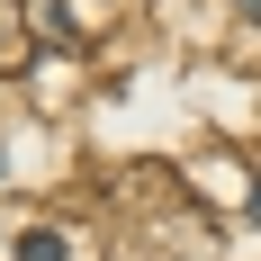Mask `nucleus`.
<instances>
[{
    "label": "nucleus",
    "mask_w": 261,
    "mask_h": 261,
    "mask_svg": "<svg viewBox=\"0 0 261 261\" xmlns=\"http://www.w3.org/2000/svg\"><path fill=\"white\" fill-rule=\"evenodd\" d=\"M18 261H63V234H45V225H36V234H18Z\"/></svg>",
    "instance_id": "1"
},
{
    "label": "nucleus",
    "mask_w": 261,
    "mask_h": 261,
    "mask_svg": "<svg viewBox=\"0 0 261 261\" xmlns=\"http://www.w3.org/2000/svg\"><path fill=\"white\" fill-rule=\"evenodd\" d=\"M252 216H261V189H252Z\"/></svg>",
    "instance_id": "2"
}]
</instances>
